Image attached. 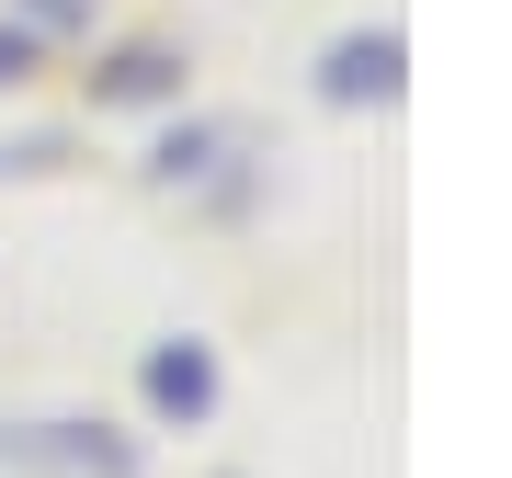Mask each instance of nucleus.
<instances>
[{
    "label": "nucleus",
    "mask_w": 512,
    "mask_h": 478,
    "mask_svg": "<svg viewBox=\"0 0 512 478\" xmlns=\"http://www.w3.org/2000/svg\"><path fill=\"white\" fill-rule=\"evenodd\" d=\"M12 80H35V35H12V23H0V92H12Z\"/></svg>",
    "instance_id": "423d86ee"
},
{
    "label": "nucleus",
    "mask_w": 512,
    "mask_h": 478,
    "mask_svg": "<svg viewBox=\"0 0 512 478\" xmlns=\"http://www.w3.org/2000/svg\"><path fill=\"white\" fill-rule=\"evenodd\" d=\"M228 148H251V137H239V126H183V137H160V160H148V171H160V183H205Z\"/></svg>",
    "instance_id": "39448f33"
},
{
    "label": "nucleus",
    "mask_w": 512,
    "mask_h": 478,
    "mask_svg": "<svg viewBox=\"0 0 512 478\" xmlns=\"http://www.w3.org/2000/svg\"><path fill=\"white\" fill-rule=\"evenodd\" d=\"M92 103H183V57H171V46H126L92 80Z\"/></svg>",
    "instance_id": "20e7f679"
},
{
    "label": "nucleus",
    "mask_w": 512,
    "mask_h": 478,
    "mask_svg": "<svg viewBox=\"0 0 512 478\" xmlns=\"http://www.w3.org/2000/svg\"><path fill=\"white\" fill-rule=\"evenodd\" d=\"M57 444H35V467H57V478H137V444H114L103 422H46Z\"/></svg>",
    "instance_id": "7ed1b4c3"
},
{
    "label": "nucleus",
    "mask_w": 512,
    "mask_h": 478,
    "mask_svg": "<svg viewBox=\"0 0 512 478\" xmlns=\"http://www.w3.org/2000/svg\"><path fill=\"white\" fill-rule=\"evenodd\" d=\"M387 92H399V35L387 23L376 35H342L319 57V103H387Z\"/></svg>",
    "instance_id": "f257e3e1"
},
{
    "label": "nucleus",
    "mask_w": 512,
    "mask_h": 478,
    "mask_svg": "<svg viewBox=\"0 0 512 478\" xmlns=\"http://www.w3.org/2000/svg\"><path fill=\"white\" fill-rule=\"evenodd\" d=\"M148 410H160V422H205V410H217V353L205 342H160L148 353Z\"/></svg>",
    "instance_id": "f03ea898"
},
{
    "label": "nucleus",
    "mask_w": 512,
    "mask_h": 478,
    "mask_svg": "<svg viewBox=\"0 0 512 478\" xmlns=\"http://www.w3.org/2000/svg\"><path fill=\"white\" fill-rule=\"evenodd\" d=\"M35 23H92V0H23Z\"/></svg>",
    "instance_id": "0eeeda50"
}]
</instances>
